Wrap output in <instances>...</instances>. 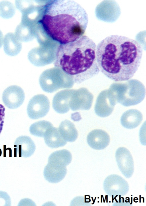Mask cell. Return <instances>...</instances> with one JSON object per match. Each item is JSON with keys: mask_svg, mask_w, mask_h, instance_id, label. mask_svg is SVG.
Returning a JSON list of instances; mask_svg holds the SVG:
<instances>
[{"mask_svg": "<svg viewBox=\"0 0 146 206\" xmlns=\"http://www.w3.org/2000/svg\"><path fill=\"white\" fill-rule=\"evenodd\" d=\"M67 173L66 167L58 166L48 163L44 167L43 175L45 179L48 182L56 183L63 180Z\"/></svg>", "mask_w": 146, "mask_h": 206, "instance_id": "4fadbf2b", "label": "cell"}, {"mask_svg": "<svg viewBox=\"0 0 146 206\" xmlns=\"http://www.w3.org/2000/svg\"><path fill=\"white\" fill-rule=\"evenodd\" d=\"M1 149H0V156H1Z\"/></svg>", "mask_w": 146, "mask_h": 206, "instance_id": "d4e9b609", "label": "cell"}, {"mask_svg": "<svg viewBox=\"0 0 146 206\" xmlns=\"http://www.w3.org/2000/svg\"><path fill=\"white\" fill-rule=\"evenodd\" d=\"M103 188L105 192L110 196H124L129 190V185L126 180L121 176L115 174L110 175L105 178Z\"/></svg>", "mask_w": 146, "mask_h": 206, "instance_id": "8992f818", "label": "cell"}, {"mask_svg": "<svg viewBox=\"0 0 146 206\" xmlns=\"http://www.w3.org/2000/svg\"><path fill=\"white\" fill-rule=\"evenodd\" d=\"M43 14L38 23L49 37L60 44L79 39L88 24L86 11L74 1H50L45 6Z\"/></svg>", "mask_w": 146, "mask_h": 206, "instance_id": "7a4b0ae2", "label": "cell"}, {"mask_svg": "<svg viewBox=\"0 0 146 206\" xmlns=\"http://www.w3.org/2000/svg\"><path fill=\"white\" fill-rule=\"evenodd\" d=\"M115 158L118 168L127 178H130L134 170V163L132 155L126 148L120 147L116 150Z\"/></svg>", "mask_w": 146, "mask_h": 206, "instance_id": "52a82bcc", "label": "cell"}, {"mask_svg": "<svg viewBox=\"0 0 146 206\" xmlns=\"http://www.w3.org/2000/svg\"><path fill=\"white\" fill-rule=\"evenodd\" d=\"M115 104L114 99L110 98L104 95H101L97 98L95 107V112L101 117L108 116L112 113Z\"/></svg>", "mask_w": 146, "mask_h": 206, "instance_id": "9a60e30c", "label": "cell"}, {"mask_svg": "<svg viewBox=\"0 0 146 206\" xmlns=\"http://www.w3.org/2000/svg\"><path fill=\"white\" fill-rule=\"evenodd\" d=\"M39 82L42 90L49 93L60 89L71 88L74 84L71 76L57 67L44 71L40 76Z\"/></svg>", "mask_w": 146, "mask_h": 206, "instance_id": "277c9868", "label": "cell"}, {"mask_svg": "<svg viewBox=\"0 0 146 206\" xmlns=\"http://www.w3.org/2000/svg\"><path fill=\"white\" fill-rule=\"evenodd\" d=\"M73 89H65L57 93L52 101L53 109L57 113L64 114L70 109V101Z\"/></svg>", "mask_w": 146, "mask_h": 206, "instance_id": "7c38bea8", "label": "cell"}, {"mask_svg": "<svg viewBox=\"0 0 146 206\" xmlns=\"http://www.w3.org/2000/svg\"><path fill=\"white\" fill-rule=\"evenodd\" d=\"M3 41V35L1 31L0 30V48L1 47Z\"/></svg>", "mask_w": 146, "mask_h": 206, "instance_id": "cb8c5ba5", "label": "cell"}, {"mask_svg": "<svg viewBox=\"0 0 146 206\" xmlns=\"http://www.w3.org/2000/svg\"><path fill=\"white\" fill-rule=\"evenodd\" d=\"M5 109L4 106L0 104V134L3 130L5 117Z\"/></svg>", "mask_w": 146, "mask_h": 206, "instance_id": "603a6c76", "label": "cell"}, {"mask_svg": "<svg viewBox=\"0 0 146 206\" xmlns=\"http://www.w3.org/2000/svg\"><path fill=\"white\" fill-rule=\"evenodd\" d=\"M72 155L68 150L63 149L55 151L49 156L48 159L50 163L61 167H66L72 160Z\"/></svg>", "mask_w": 146, "mask_h": 206, "instance_id": "d6986e66", "label": "cell"}, {"mask_svg": "<svg viewBox=\"0 0 146 206\" xmlns=\"http://www.w3.org/2000/svg\"><path fill=\"white\" fill-rule=\"evenodd\" d=\"M96 46L88 37L60 44L57 49L55 67L71 76L74 83L80 84L97 75L100 72L96 58Z\"/></svg>", "mask_w": 146, "mask_h": 206, "instance_id": "3957f363", "label": "cell"}, {"mask_svg": "<svg viewBox=\"0 0 146 206\" xmlns=\"http://www.w3.org/2000/svg\"><path fill=\"white\" fill-rule=\"evenodd\" d=\"M58 129L62 137L67 142H74L78 138V132L74 124L68 120L62 121Z\"/></svg>", "mask_w": 146, "mask_h": 206, "instance_id": "ffe728a7", "label": "cell"}, {"mask_svg": "<svg viewBox=\"0 0 146 206\" xmlns=\"http://www.w3.org/2000/svg\"><path fill=\"white\" fill-rule=\"evenodd\" d=\"M25 97L23 89L19 86L13 85L9 86L4 91L2 99L5 105L8 108L15 109L23 104Z\"/></svg>", "mask_w": 146, "mask_h": 206, "instance_id": "9c48e42d", "label": "cell"}, {"mask_svg": "<svg viewBox=\"0 0 146 206\" xmlns=\"http://www.w3.org/2000/svg\"><path fill=\"white\" fill-rule=\"evenodd\" d=\"M16 9L14 4L7 1L0 2V16L5 19L12 17L15 14Z\"/></svg>", "mask_w": 146, "mask_h": 206, "instance_id": "7402d4cb", "label": "cell"}, {"mask_svg": "<svg viewBox=\"0 0 146 206\" xmlns=\"http://www.w3.org/2000/svg\"><path fill=\"white\" fill-rule=\"evenodd\" d=\"M143 119V115L139 111L132 109L128 110L123 114L120 122L125 128L132 129L137 127L141 123Z\"/></svg>", "mask_w": 146, "mask_h": 206, "instance_id": "2e32d148", "label": "cell"}, {"mask_svg": "<svg viewBox=\"0 0 146 206\" xmlns=\"http://www.w3.org/2000/svg\"><path fill=\"white\" fill-rule=\"evenodd\" d=\"M89 146L93 149L102 150L109 145L110 138L109 134L101 129H95L90 132L87 138Z\"/></svg>", "mask_w": 146, "mask_h": 206, "instance_id": "8fae6325", "label": "cell"}, {"mask_svg": "<svg viewBox=\"0 0 146 206\" xmlns=\"http://www.w3.org/2000/svg\"><path fill=\"white\" fill-rule=\"evenodd\" d=\"M14 146L19 156L26 157L32 155L36 149L33 141L30 137L27 136H21L17 138Z\"/></svg>", "mask_w": 146, "mask_h": 206, "instance_id": "5bb4252c", "label": "cell"}, {"mask_svg": "<svg viewBox=\"0 0 146 206\" xmlns=\"http://www.w3.org/2000/svg\"><path fill=\"white\" fill-rule=\"evenodd\" d=\"M93 100L92 96L85 88L73 89L69 102L70 108L73 111L88 110Z\"/></svg>", "mask_w": 146, "mask_h": 206, "instance_id": "ba28073f", "label": "cell"}, {"mask_svg": "<svg viewBox=\"0 0 146 206\" xmlns=\"http://www.w3.org/2000/svg\"><path fill=\"white\" fill-rule=\"evenodd\" d=\"M56 51L53 50L33 49L29 53L28 57L35 66H41L51 63L55 60Z\"/></svg>", "mask_w": 146, "mask_h": 206, "instance_id": "30bf717a", "label": "cell"}, {"mask_svg": "<svg viewBox=\"0 0 146 206\" xmlns=\"http://www.w3.org/2000/svg\"><path fill=\"white\" fill-rule=\"evenodd\" d=\"M53 127L49 121H39L32 124L29 128V131L32 135L38 137H43L46 132Z\"/></svg>", "mask_w": 146, "mask_h": 206, "instance_id": "44dd1931", "label": "cell"}, {"mask_svg": "<svg viewBox=\"0 0 146 206\" xmlns=\"http://www.w3.org/2000/svg\"><path fill=\"white\" fill-rule=\"evenodd\" d=\"M143 51L141 45L135 40L121 35L109 36L96 47L100 71L115 82L128 80L140 65Z\"/></svg>", "mask_w": 146, "mask_h": 206, "instance_id": "6da1fadb", "label": "cell"}, {"mask_svg": "<svg viewBox=\"0 0 146 206\" xmlns=\"http://www.w3.org/2000/svg\"><path fill=\"white\" fill-rule=\"evenodd\" d=\"M50 102L47 97L43 94L33 96L29 100L27 108L29 117L35 120L45 116L48 112Z\"/></svg>", "mask_w": 146, "mask_h": 206, "instance_id": "5b68a950", "label": "cell"}, {"mask_svg": "<svg viewBox=\"0 0 146 206\" xmlns=\"http://www.w3.org/2000/svg\"><path fill=\"white\" fill-rule=\"evenodd\" d=\"M22 43L16 37L15 34L9 32L3 39V48L5 53L10 56H15L20 52Z\"/></svg>", "mask_w": 146, "mask_h": 206, "instance_id": "e0dca14e", "label": "cell"}, {"mask_svg": "<svg viewBox=\"0 0 146 206\" xmlns=\"http://www.w3.org/2000/svg\"><path fill=\"white\" fill-rule=\"evenodd\" d=\"M45 142L47 146L52 148L62 147L67 142L62 137L58 128L52 127L45 133L44 136Z\"/></svg>", "mask_w": 146, "mask_h": 206, "instance_id": "ac0fdd59", "label": "cell"}]
</instances>
